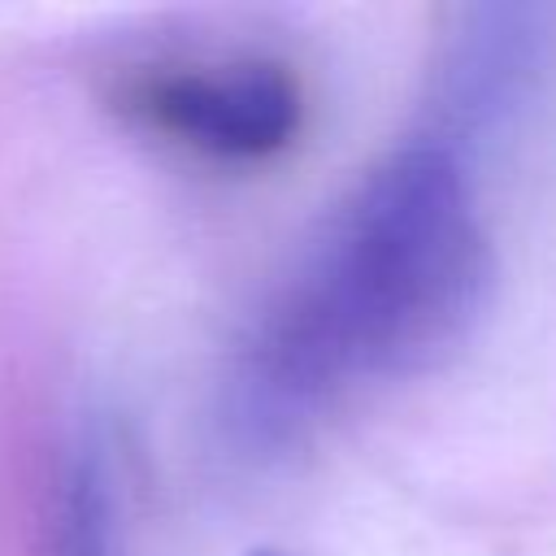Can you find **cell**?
<instances>
[{"label":"cell","mask_w":556,"mask_h":556,"mask_svg":"<svg viewBox=\"0 0 556 556\" xmlns=\"http://www.w3.org/2000/svg\"><path fill=\"white\" fill-rule=\"evenodd\" d=\"M539 9H486L452 43L443 70V117L439 135L465 148L482 130H500L534 96L543 65L552 61V30Z\"/></svg>","instance_id":"obj_3"},{"label":"cell","mask_w":556,"mask_h":556,"mask_svg":"<svg viewBox=\"0 0 556 556\" xmlns=\"http://www.w3.org/2000/svg\"><path fill=\"white\" fill-rule=\"evenodd\" d=\"M491 287V235L465 148L400 143L326 217L248 326L222 426L248 456L300 443L361 391L447 352Z\"/></svg>","instance_id":"obj_1"},{"label":"cell","mask_w":556,"mask_h":556,"mask_svg":"<svg viewBox=\"0 0 556 556\" xmlns=\"http://www.w3.org/2000/svg\"><path fill=\"white\" fill-rule=\"evenodd\" d=\"M48 556H117V473L109 443L91 430L61 460Z\"/></svg>","instance_id":"obj_4"},{"label":"cell","mask_w":556,"mask_h":556,"mask_svg":"<svg viewBox=\"0 0 556 556\" xmlns=\"http://www.w3.org/2000/svg\"><path fill=\"white\" fill-rule=\"evenodd\" d=\"M126 109L165 139L213 161H269L304 126V87L274 56H226L143 70Z\"/></svg>","instance_id":"obj_2"}]
</instances>
